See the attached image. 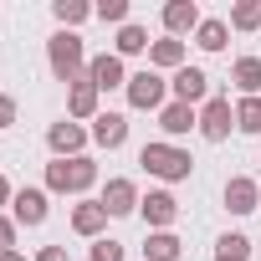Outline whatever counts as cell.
Segmentation results:
<instances>
[{
	"mask_svg": "<svg viewBox=\"0 0 261 261\" xmlns=\"http://www.w3.org/2000/svg\"><path fill=\"white\" fill-rule=\"evenodd\" d=\"M46 62H51V77H57V82H82L92 57L82 51V36H77V31H57V36L46 41Z\"/></svg>",
	"mask_w": 261,
	"mask_h": 261,
	"instance_id": "6da1fadb",
	"label": "cell"
},
{
	"mask_svg": "<svg viewBox=\"0 0 261 261\" xmlns=\"http://www.w3.org/2000/svg\"><path fill=\"white\" fill-rule=\"evenodd\" d=\"M92 179H97V164L87 154L46 164V190H57V195H82V190H92Z\"/></svg>",
	"mask_w": 261,
	"mask_h": 261,
	"instance_id": "7a4b0ae2",
	"label": "cell"
},
{
	"mask_svg": "<svg viewBox=\"0 0 261 261\" xmlns=\"http://www.w3.org/2000/svg\"><path fill=\"white\" fill-rule=\"evenodd\" d=\"M139 164L149 174H159V179H190V169H195V159L185 149H174V144H144L139 149Z\"/></svg>",
	"mask_w": 261,
	"mask_h": 261,
	"instance_id": "3957f363",
	"label": "cell"
},
{
	"mask_svg": "<svg viewBox=\"0 0 261 261\" xmlns=\"http://www.w3.org/2000/svg\"><path fill=\"white\" fill-rule=\"evenodd\" d=\"M164 92H169V82L154 67H144V72L128 77V102H134V108H164Z\"/></svg>",
	"mask_w": 261,
	"mask_h": 261,
	"instance_id": "277c9868",
	"label": "cell"
},
{
	"mask_svg": "<svg viewBox=\"0 0 261 261\" xmlns=\"http://www.w3.org/2000/svg\"><path fill=\"white\" fill-rule=\"evenodd\" d=\"M87 82H92L97 92H113V87H128V72H123V57H118V51H102V57H92V62H87Z\"/></svg>",
	"mask_w": 261,
	"mask_h": 261,
	"instance_id": "5b68a950",
	"label": "cell"
},
{
	"mask_svg": "<svg viewBox=\"0 0 261 261\" xmlns=\"http://www.w3.org/2000/svg\"><path fill=\"white\" fill-rule=\"evenodd\" d=\"M46 144H51V154H57V159H77V154H82V144H87V128H82V123H72V118H62V123H51Z\"/></svg>",
	"mask_w": 261,
	"mask_h": 261,
	"instance_id": "8992f818",
	"label": "cell"
},
{
	"mask_svg": "<svg viewBox=\"0 0 261 261\" xmlns=\"http://www.w3.org/2000/svg\"><path fill=\"white\" fill-rule=\"evenodd\" d=\"M230 123H236V113H230V97H210V102L200 108V134H205L210 144H220V139L230 134Z\"/></svg>",
	"mask_w": 261,
	"mask_h": 261,
	"instance_id": "52a82bcc",
	"label": "cell"
},
{
	"mask_svg": "<svg viewBox=\"0 0 261 261\" xmlns=\"http://www.w3.org/2000/svg\"><path fill=\"white\" fill-rule=\"evenodd\" d=\"M169 87H174V102H190V108H195V102H210V97H205V92H210V77H205L200 67H179Z\"/></svg>",
	"mask_w": 261,
	"mask_h": 261,
	"instance_id": "ba28073f",
	"label": "cell"
},
{
	"mask_svg": "<svg viewBox=\"0 0 261 261\" xmlns=\"http://www.w3.org/2000/svg\"><path fill=\"white\" fill-rule=\"evenodd\" d=\"M139 210H144V220H149L154 230H169V225H174V215H179V205H174V195H169V190H149V195L139 200Z\"/></svg>",
	"mask_w": 261,
	"mask_h": 261,
	"instance_id": "9c48e42d",
	"label": "cell"
},
{
	"mask_svg": "<svg viewBox=\"0 0 261 261\" xmlns=\"http://www.w3.org/2000/svg\"><path fill=\"white\" fill-rule=\"evenodd\" d=\"M256 200H261V179H225V210L230 215H251L256 210Z\"/></svg>",
	"mask_w": 261,
	"mask_h": 261,
	"instance_id": "30bf717a",
	"label": "cell"
},
{
	"mask_svg": "<svg viewBox=\"0 0 261 261\" xmlns=\"http://www.w3.org/2000/svg\"><path fill=\"white\" fill-rule=\"evenodd\" d=\"M200 6H195V0H169V6H164V31L169 36H185V31H200Z\"/></svg>",
	"mask_w": 261,
	"mask_h": 261,
	"instance_id": "8fae6325",
	"label": "cell"
},
{
	"mask_svg": "<svg viewBox=\"0 0 261 261\" xmlns=\"http://www.w3.org/2000/svg\"><path fill=\"white\" fill-rule=\"evenodd\" d=\"M92 139H97L102 149H123V144H128V118H123V113H97V118H92Z\"/></svg>",
	"mask_w": 261,
	"mask_h": 261,
	"instance_id": "7c38bea8",
	"label": "cell"
},
{
	"mask_svg": "<svg viewBox=\"0 0 261 261\" xmlns=\"http://www.w3.org/2000/svg\"><path fill=\"white\" fill-rule=\"evenodd\" d=\"M102 210H108V215H134V210H139V190H134V179H108V190H102Z\"/></svg>",
	"mask_w": 261,
	"mask_h": 261,
	"instance_id": "4fadbf2b",
	"label": "cell"
},
{
	"mask_svg": "<svg viewBox=\"0 0 261 261\" xmlns=\"http://www.w3.org/2000/svg\"><path fill=\"white\" fill-rule=\"evenodd\" d=\"M11 210H16V225H41L46 220V190H16Z\"/></svg>",
	"mask_w": 261,
	"mask_h": 261,
	"instance_id": "5bb4252c",
	"label": "cell"
},
{
	"mask_svg": "<svg viewBox=\"0 0 261 261\" xmlns=\"http://www.w3.org/2000/svg\"><path fill=\"white\" fill-rule=\"evenodd\" d=\"M102 225H108V210H102V200H82V205L72 210V230H77V236H92V241H102Z\"/></svg>",
	"mask_w": 261,
	"mask_h": 261,
	"instance_id": "9a60e30c",
	"label": "cell"
},
{
	"mask_svg": "<svg viewBox=\"0 0 261 261\" xmlns=\"http://www.w3.org/2000/svg\"><path fill=\"white\" fill-rule=\"evenodd\" d=\"M159 128H164L169 139H185L190 128H200V113H195L190 102H169V108L159 113Z\"/></svg>",
	"mask_w": 261,
	"mask_h": 261,
	"instance_id": "2e32d148",
	"label": "cell"
},
{
	"mask_svg": "<svg viewBox=\"0 0 261 261\" xmlns=\"http://www.w3.org/2000/svg\"><path fill=\"white\" fill-rule=\"evenodd\" d=\"M149 67H154V72H179V67H185V41H179V36L154 41V46H149Z\"/></svg>",
	"mask_w": 261,
	"mask_h": 261,
	"instance_id": "e0dca14e",
	"label": "cell"
},
{
	"mask_svg": "<svg viewBox=\"0 0 261 261\" xmlns=\"http://www.w3.org/2000/svg\"><path fill=\"white\" fill-rule=\"evenodd\" d=\"M230 82H236L241 97H261V57H236Z\"/></svg>",
	"mask_w": 261,
	"mask_h": 261,
	"instance_id": "ac0fdd59",
	"label": "cell"
},
{
	"mask_svg": "<svg viewBox=\"0 0 261 261\" xmlns=\"http://www.w3.org/2000/svg\"><path fill=\"white\" fill-rule=\"evenodd\" d=\"M67 113L72 118H97V87L82 77V82H72V97H67Z\"/></svg>",
	"mask_w": 261,
	"mask_h": 261,
	"instance_id": "d6986e66",
	"label": "cell"
},
{
	"mask_svg": "<svg viewBox=\"0 0 261 261\" xmlns=\"http://www.w3.org/2000/svg\"><path fill=\"white\" fill-rule=\"evenodd\" d=\"M144 256H149V261H179V236L154 230V236L144 241Z\"/></svg>",
	"mask_w": 261,
	"mask_h": 261,
	"instance_id": "ffe728a7",
	"label": "cell"
},
{
	"mask_svg": "<svg viewBox=\"0 0 261 261\" xmlns=\"http://www.w3.org/2000/svg\"><path fill=\"white\" fill-rule=\"evenodd\" d=\"M225 36H230V26L210 16V21H200V31H195V46H200V51H220V46H225Z\"/></svg>",
	"mask_w": 261,
	"mask_h": 261,
	"instance_id": "44dd1931",
	"label": "cell"
},
{
	"mask_svg": "<svg viewBox=\"0 0 261 261\" xmlns=\"http://www.w3.org/2000/svg\"><path fill=\"white\" fill-rule=\"evenodd\" d=\"M154 41H149V31L144 26H123L118 31V57H139V51H149Z\"/></svg>",
	"mask_w": 261,
	"mask_h": 261,
	"instance_id": "7402d4cb",
	"label": "cell"
},
{
	"mask_svg": "<svg viewBox=\"0 0 261 261\" xmlns=\"http://www.w3.org/2000/svg\"><path fill=\"white\" fill-rule=\"evenodd\" d=\"M51 16L62 21V31H72V26H82V21L92 16V6H82V0H57V6H51Z\"/></svg>",
	"mask_w": 261,
	"mask_h": 261,
	"instance_id": "603a6c76",
	"label": "cell"
},
{
	"mask_svg": "<svg viewBox=\"0 0 261 261\" xmlns=\"http://www.w3.org/2000/svg\"><path fill=\"white\" fill-rule=\"evenodd\" d=\"M236 128H241V134H261V97H241V108H236Z\"/></svg>",
	"mask_w": 261,
	"mask_h": 261,
	"instance_id": "cb8c5ba5",
	"label": "cell"
},
{
	"mask_svg": "<svg viewBox=\"0 0 261 261\" xmlns=\"http://www.w3.org/2000/svg\"><path fill=\"white\" fill-rule=\"evenodd\" d=\"M230 26L236 31H256L261 26V0H241V6L230 11Z\"/></svg>",
	"mask_w": 261,
	"mask_h": 261,
	"instance_id": "d4e9b609",
	"label": "cell"
},
{
	"mask_svg": "<svg viewBox=\"0 0 261 261\" xmlns=\"http://www.w3.org/2000/svg\"><path fill=\"white\" fill-rule=\"evenodd\" d=\"M92 16H97V21H118V26H128V0H102V6H92Z\"/></svg>",
	"mask_w": 261,
	"mask_h": 261,
	"instance_id": "484cf974",
	"label": "cell"
},
{
	"mask_svg": "<svg viewBox=\"0 0 261 261\" xmlns=\"http://www.w3.org/2000/svg\"><path fill=\"white\" fill-rule=\"evenodd\" d=\"M220 256L246 261V256H251V241H246V236H220Z\"/></svg>",
	"mask_w": 261,
	"mask_h": 261,
	"instance_id": "4316f807",
	"label": "cell"
},
{
	"mask_svg": "<svg viewBox=\"0 0 261 261\" xmlns=\"http://www.w3.org/2000/svg\"><path fill=\"white\" fill-rule=\"evenodd\" d=\"M92 261H123V241H92Z\"/></svg>",
	"mask_w": 261,
	"mask_h": 261,
	"instance_id": "83f0119b",
	"label": "cell"
},
{
	"mask_svg": "<svg viewBox=\"0 0 261 261\" xmlns=\"http://www.w3.org/2000/svg\"><path fill=\"white\" fill-rule=\"evenodd\" d=\"M11 123H16V97L0 92V128H11Z\"/></svg>",
	"mask_w": 261,
	"mask_h": 261,
	"instance_id": "f1b7e54d",
	"label": "cell"
},
{
	"mask_svg": "<svg viewBox=\"0 0 261 261\" xmlns=\"http://www.w3.org/2000/svg\"><path fill=\"white\" fill-rule=\"evenodd\" d=\"M11 246H16V220L0 215V251H11Z\"/></svg>",
	"mask_w": 261,
	"mask_h": 261,
	"instance_id": "f546056e",
	"label": "cell"
},
{
	"mask_svg": "<svg viewBox=\"0 0 261 261\" xmlns=\"http://www.w3.org/2000/svg\"><path fill=\"white\" fill-rule=\"evenodd\" d=\"M36 261H67V251H62V246H41V256H36Z\"/></svg>",
	"mask_w": 261,
	"mask_h": 261,
	"instance_id": "4dcf8cb0",
	"label": "cell"
},
{
	"mask_svg": "<svg viewBox=\"0 0 261 261\" xmlns=\"http://www.w3.org/2000/svg\"><path fill=\"white\" fill-rule=\"evenodd\" d=\"M16 195H11V185H6V174H0V205H11Z\"/></svg>",
	"mask_w": 261,
	"mask_h": 261,
	"instance_id": "1f68e13d",
	"label": "cell"
},
{
	"mask_svg": "<svg viewBox=\"0 0 261 261\" xmlns=\"http://www.w3.org/2000/svg\"><path fill=\"white\" fill-rule=\"evenodd\" d=\"M0 261H26V256L21 251H0Z\"/></svg>",
	"mask_w": 261,
	"mask_h": 261,
	"instance_id": "d6a6232c",
	"label": "cell"
},
{
	"mask_svg": "<svg viewBox=\"0 0 261 261\" xmlns=\"http://www.w3.org/2000/svg\"><path fill=\"white\" fill-rule=\"evenodd\" d=\"M215 261H230V256H215Z\"/></svg>",
	"mask_w": 261,
	"mask_h": 261,
	"instance_id": "836d02e7",
	"label": "cell"
}]
</instances>
